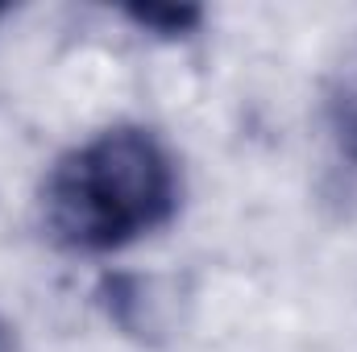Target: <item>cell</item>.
<instances>
[{"mask_svg":"<svg viewBox=\"0 0 357 352\" xmlns=\"http://www.w3.org/2000/svg\"><path fill=\"white\" fill-rule=\"evenodd\" d=\"M0 352H17V336H13V328L0 319Z\"/></svg>","mask_w":357,"mask_h":352,"instance_id":"4","label":"cell"},{"mask_svg":"<svg viewBox=\"0 0 357 352\" xmlns=\"http://www.w3.org/2000/svg\"><path fill=\"white\" fill-rule=\"evenodd\" d=\"M0 13H4V8H0Z\"/></svg>","mask_w":357,"mask_h":352,"instance_id":"5","label":"cell"},{"mask_svg":"<svg viewBox=\"0 0 357 352\" xmlns=\"http://www.w3.org/2000/svg\"><path fill=\"white\" fill-rule=\"evenodd\" d=\"M171 150L137 125H116L67 150L42 182L46 232L75 253L125 249L178 211Z\"/></svg>","mask_w":357,"mask_h":352,"instance_id":"1","label":"cell"},{"mask_svg":"<svg viewBox=\"0 0 357 352\" xmlns=\"http://www.w3.org/2000/svg\"><path fill=\"white\" fill-rule=\"evenodd\" d=\"M125 17L154 38H187L204 21L195 4H125Z\"/></svg>","mask_w":357,"mask_h":352,"instance_id":"3","label":"cell"},{"mask_svg":"<svg viewBox=\"0 0 357 352\" xmlns=\"http://www.w3.org/2000/svg\"><path fill=\"white\" fill-rule=\"evenodd\" d=\"M328 137L337 150V162L357 175V67L341 75L337 91L328 95Z\"/></svg>","mask_w":357,"mask_h":352,"instance_id":"2","label":"cell"}]
</instances>
